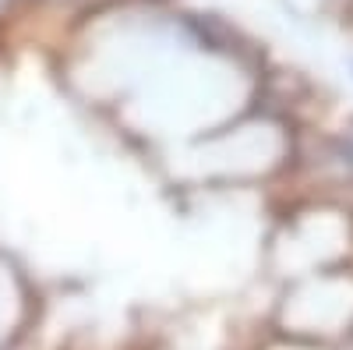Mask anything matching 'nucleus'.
<instances>
[{"label":"nucleus","instance_id":"f257e3e1","mask_svg":"<svg viewBox=\"0 0 353 350\" xmlns=\"http://www.w3.org/2000/svg\"><path fill=\"white\" fill-rule=\"evenodd\" d=\"M336 350H353V340H346L343 347H336Z\"/></svg>","mask_w":353,"mask_h":350}]
</instances>
